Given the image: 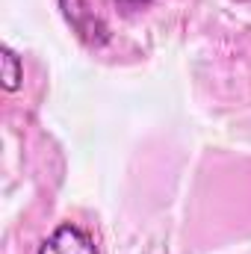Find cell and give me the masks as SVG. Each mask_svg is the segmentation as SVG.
Wrapping results in <instances>:
<instances>
[{
    "label": "cell",
    "mask_w": 251,
    "mask_h": 254,
    "mask_svg": "<svg viewBox=\"0 0 251 254\" xmlns=\"http://www.w3.org/2000/svg\"><path fill=\"white\" fill-rule=\"evenodd\" d=\"M0 68H3V74H0L3 89L6 92H18L21 89V80H24V63H21V57L9 45L0 48Z\"/></svg>",
    "instance_id": "3"
},
{
    "label": "cell",
    "mask_w": 251,
    "mask_h": 254,
    "mask_svg": "<svg viewBox=\"0 0 251 254\" xmlns=\"http://www.w3.org/2000/svg\"><path fill=\"white\" fill-rule=\"evenodd\" d=\"M39 254H98V246L83 228L65 222L39 246Z\"/></svg>",
    "instance_id": "2"
},
{
    "label": "cell",
    "mask_w": 251,
    "mask_h": 254,
    "mask_svg": "<svg viewBox=\"0 0 251 254\" xmlns=\"http://www.w3.org/2000/svg\"><path fill=\"white\" fill-rule=\"evenodd\" d=\"M116 3H119L122 9H139V6H145L148 0H116Z\"/></svg>",
    "instance_id": "4"
},
{
    "label": "cell",
    "mask_w": 251,
    "mask_h": 254,
    "mask_svg": "<svg viewBox=\"0 0 251 254\" xmlns=\"http://www.w3.org/2000/svg\"><path fill=\"white\" fill-rule=\"evenodd\" d=\"M60 6H63L65 21H68V24L77 30V36L86 39L89 45H104V42L110 39L107 24L86 6V0H60Z\"/></svg>",
    "instance_id": "1"
}]
</instances>
